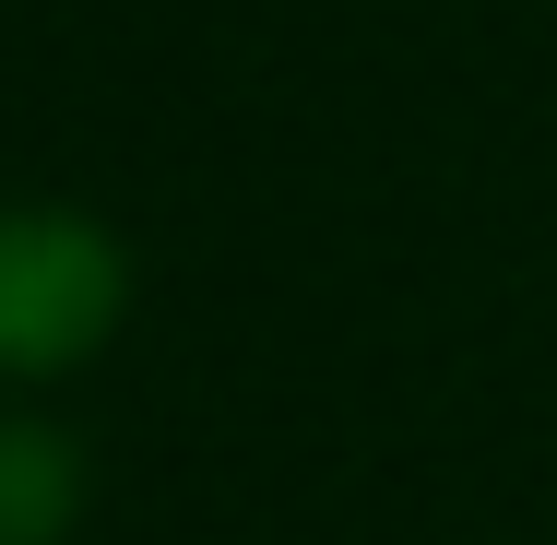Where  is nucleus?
<instances>
[{
	"label": "nucleus",
	"mask_w": 557,
	"mask_h": 545,
	"mask_svg": "<svg viewBox=\"0 0 557 545\" xmlns=\"http://www.w3.org/2000/svg\"><path fill=\"white\" fill-rule=\"evenodd\" d=\"M131 309V261L96 214L72 202H12L0 214V368L12 380H48V368H84Z\"/></svg>",
	"instance_id": "nucleus-1"
},
{
	"label": "nucleus",
	"mask_w": 557,
	"mask_h": 545,
	"mask_svg": "<svg viewBox=\"0 0 557 545\" xmlns=\"http://www.w3.org/2000/svg\"><path fill=\"white\" fill-rule=\"evenodd\" d=\"M72 498H84L72 438L36 428V416H0V545H60L72 534Z\"/></svg>",
	"instance_id": "nucleus-2"
}]
</instances>
